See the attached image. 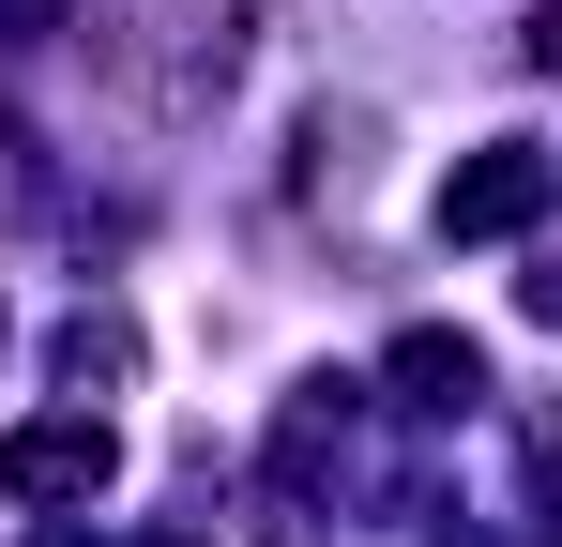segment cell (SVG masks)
<instances>
[{
	"mask_svg": "<svg viewBox=\"0 0 562 547\" xmlns=\"http://www.w3.org/2000/svg\"><path fill=\"white\" fill-rule=\"evenodd\" d=\"M46 15H61V0H0V46H31V31H46Z\"/></svg>",
	"mask_w": 562,
	"mask_h": 547,
	"instance_id": "obj_6",
	"label": "cell"
},
{
	"mask_svg": "<svg viewBox=\"0 0 562 547\" xmlns=\"http://www.w3.org/2000/svg\"><path fill=\"white\" fill-rule=\"evenodd\" d=\"M106 487H122L106 411H31V426H0V502H106Z\"/></svg>",
	"mask_w": 562,
	"mask_h": 547,
	"instance_id": "obj_1",
	"label": "cell"
},
{
	"mask_svg": "<svg viewBox=\"0 0 562 547\" xmlns=\"http://www.w3.org/2000/svg\"><path fill=\"white\" fill-rule=\"evenodd\" d=\"M61 380H77V411H92L106 380H137V320H106V304H77V320H61Z\"/></svg>",
	"mask_w": 562,
	"mask_h": 547,
	"instance_id": "obj_4",
	"label": "cell"
},
{
	"mask_svg": "<svg viewBox=\"0 0 562 547\" xmlns=\"http://www.w3.org/2000/svg\"><path fill=\"white\" fill-rule=\"evenodd\" d=\"M517 62H532V77H562V0H532V15H517Z\"/></svg>",
	"mask_w": 562,
	"mask_h": 547,
	"instance_id": "obj_5",
	"label": "cell"
},
{
	"mask_svg": "<svg viewBox=\"0 0 562 547\" xmlns=\"http://www.w3.org/2000/svg\"><path fill=\"white\" fill-rule=\"evenodd\" d=\"M548 198H562V153H532V137H486V153L441 182V244H517Z\"/></svg>",
	"mask_w": 562,
	"mask_h": 547,
	"instance_id": "obj_2",
	"label": "cell"
},
{
	"mask_svg": "<svg viewBox=\"0 0 562 547\" xmlns=\"http://www.w3.org/2000/svg\"><path fill=\"white\" fill-rule=\"evenodd\" d=\"M46 547H92V533H46Z\"/></svg>",
	"mask_w": 562,
	"mask_h": 547,
	"instance_id": "obj_7",
	"label": "cell"
},
{
	"mask_svg": "<svg viewBox=\"0 0 562 547\" xmlns=\"http://www.w3.org/2000/svg\"><path fill=\"white\" fill-rule=\"evenodd\" d=\"M380 380H395V411H471V395H486V350H471L457 320H411V335L380 350Z\"/></svg>",
	"mask_w": 562,
	"mask_h": 547,
	"instance_id": "obj_3",
	"label": "cell"
}]
</instances>
